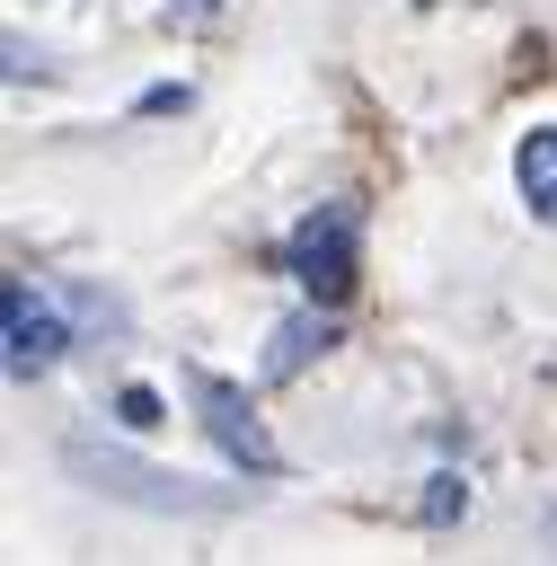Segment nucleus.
Instances as JSON below:
<instances>
[{
	"label": "nucleus",
	"instance_id": "f257e3e1",
	"mask_svg": "<svg viewBox=\"0 0 557 566\" xmlns=\"http://www.w3.org/2000/svg\"><path fill=\"white\" fill-rule=\"evenodd\" d=\"M62 460H71V478H88V486H97V495H115V504H150V513H230V504H239V486L168 478V469L133 460V451H115V442H97V433H71V442H62Z\"/></svg>",
	"mask_w": 557,
	"mask_h": 566
},
{
	"label": "nucleus",
	"instance_id": "f03ea898",
	"mask_svg": "<svg viewBox=\"0 0 557 566\" xmlns=\"http://www.w3.org/2000/svg\"><path fill=\"white\" fill-rule=\"evenodd\" d=\"M354 203H318V212H301V230H292V274H301V292L318 301V310H336L345 292H354V274H362V256H354Z\"/></svg>",
	"mask_w": 557,
	"mask_h": 566
},
{
	"label": "nucleus",
	"instance_id": "7ed1b4c3",
	"mask_svg": "<svg viewBox=\"0 0 557 566\" xmlns=\"http://www.w3.org/2000/svg\"><path fill=\"white\" fill-rule=\"evenodd\" d=\"M0 327H9V380H44V371L71 354V327L53 318V301H44L27 274L0 283Z\"/></svg>",
	"mask_w": 557,
	"mask_h": 566
},
{
	"label": "nucleus",
	"instance_id": "20e7f679",
	"mask_svg": "<svg viewBox=\"0 0 557 566\" xmlns=\"http://www.w3.org/2000/svg\"><path fill=\"white\" fill-rule=\"evenodd\" d=\"M195 407H203V433L221 442V460H230V469H248V478H274V469H283L274 433L248 416V389H230L221 371H195Z\"/></svg>",
	"mask_w": 557,
	"mask_h": 566
},
{
	"label": "nucleus",
	"instance_id": "39448f33",
	"mask_svg": "<svg viewBox=\"0 0 557 566\" xmlns=\"http://www.w3.org/2000/svg\"><path fill=\"white\" fill-rule=\"evenodd\" d=\"M336 345V327H327V310L309 301V310H292L283 327H274V345H265V380H292V371H309V354H327Z\"/></svg>",
	"mask_w": 557,
	"mask_h": 566
},
{
	"label": "nucleus",
	"instance_id": "423d86ee",
	"mask_svg": "<svg viewBox=\"0 0 557 566\" xmlns=\"http://www.w3.org/2000/svg\"><path fill=\"white\" fill-rule=\"evenodd\" d=\"M513 186H522V203L557 230V124H548V133H522V150H513Z\"/></svg>",
	"mask_w": 557,
	"mask_h": 566
},
{
	"label": "nucleus",
	"instance_id": "0eeeda50",
	"mask_svg": "<svg viewBox=\"0 0 557 566\" xmlns=\"http://www.w3.org/2000/svg\"><path fill=\"white\" fill-rule=\"evenodd\" d=\"M115 416H124L133 433H150V424H159V389H141V380H133V389H115Z\"/></svg>",
	"mask_w": 557,
	"mask_h": 566
},
{
	"label": "nucleus",
	"instance_id": "6e6552de",
	"mask_svg": "<svg viewBox=\"0 0 557 566\" xmlns=\"http://www.w3.org/2000/svg\"><path fill=\"white\" fill-rule=\"evenodd\" d=\"M460 504H469V486H460V478H433V495H424V522H451Z\"/></svg>",
	"mask_w": 557,
	"mask_h": 566
},
{
	"label": "nucleus",
	"instance_id": "1a4fd4ad",
	"mask_svg": "<svg viewBox=\"0 0 557 566\" xmlns=\"http://www.w3.org/2000/svg\"><path fill=\"white\" fill-rule=\"evenodd\" d=\"M168 9H203V0H168Z\"/></svg>",
	"mask_w": 557,
	"mask_h": 566
}]
</instances>
